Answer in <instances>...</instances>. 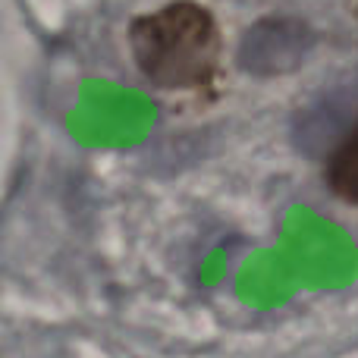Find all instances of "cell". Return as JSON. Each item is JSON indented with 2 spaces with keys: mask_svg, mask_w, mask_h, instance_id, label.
Segmentation results:
<instances>
[{
  "mask_svg": "<svg viewBox=\"0 0 358 358\" xmlns=\"http://www.w3.org/2000/svg\"><path fill=\"white\" fill-rule=\"evenodd\" d=\"M126 50L155 92L201 94L223 73L227 41L217 16L198 0H170L157 10L132 16Z\"/></svg>",
  "mask_w": 358,
  "mask_h": 358,
  "instance_id": "cell-1",
  "label": "cell"
},
{
  "mask_svg": "<svg viewBox=\"0 0 358 358\" xmlns=\"http://www.w3.org/2000/svg\"><path fill=\"white\" fill-rule=\"evenodd\" d=\"M321 173H324V185L340 201L358 208V117L334 138L327 157H324Z\"/></svg>",
  "mask_w": 358,
  "mask_h": 358,
  "instance_id": "cell-2",
  "label": "cell"
}]
</instances>
